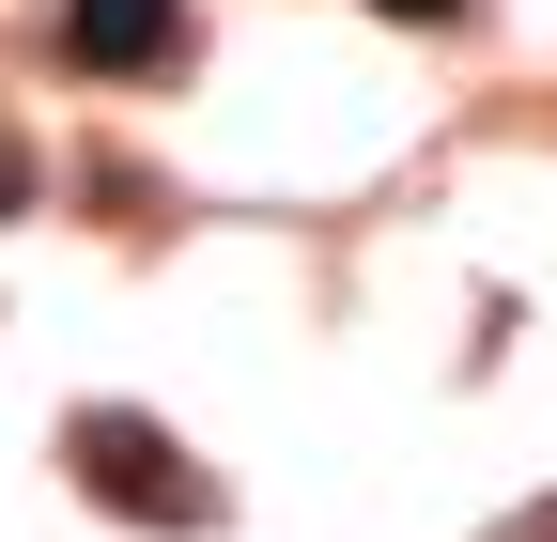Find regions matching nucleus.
<instances>
[{
	"mask_svg": "<svg viewBox=\"0 0 557 542\" xmlns=\"http://www.w3.org/2000/svg\"><path fill=\"white\" fill-rule=\"evenodd\" d=\"M372 16H403V32H449V16H465V0H372Z\"/></svg>",
	"mask_w": 557,
	"mask_h": 542,
	"instance_id": "7ed1b4c3",
	"label": "nucleus"
},
{
	"mask_svg": "<svg viewBox=\"0 0 557 542\" xmlns=\"http://www.w3.org/2000/svg\"><path fill=\"white\" fill-rule=\"evenodd\" d=\"M0 201H16V140H0Z\"/></svg>",
	"mask_w": 557,
	"mask_h": 542,
	"instance_id": "20e7f679",
	"label": "nucleus"
},
{
	"mask_svg": "<svg viewBox=\"0 0 557 542\" xmlns=\"http://www.w3.org/2000/svg\"><path fill=\"white\" fill-rule=\"evenodd\" d=\"M186 47V0H62V62H94V78H156Z\"/></svg>",
	"mask_w": 557,
	"mask_h": 542,
	"instance_id": "f03ea898",
	"label": "nucleus"
},
{
	"mask_svg": "<svg viewBox=\"0 0 557 542\" xmlns=\"http://www.w3.org/2000/svg\"><path fill=\"white\" fill-rule=\"evenodd\" d=\"M62 449H78V481H94L109 512H139V527H218V481H201V465H186L156 419H124V403H94Z\"/></svg>",
	"mask_w": 557,
	"mask_h": 542,
	"instance_id": "f257e3e1",
	"label": "nucleus"
}]
</instances>
